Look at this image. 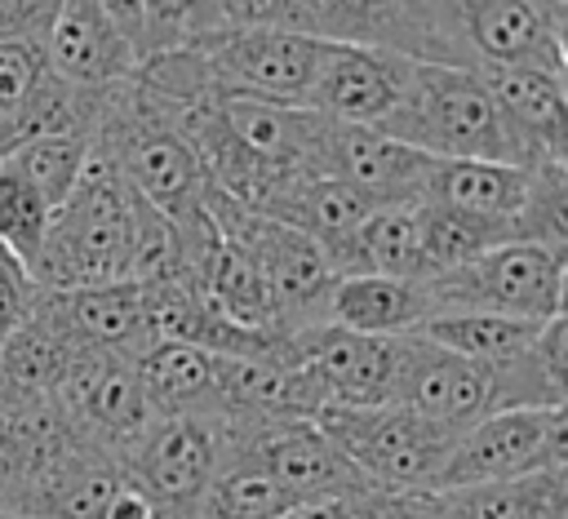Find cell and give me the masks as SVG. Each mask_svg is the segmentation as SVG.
I'll use <instances>...</instances> for the list:
<instances>
[{
	"label": "cell",
	"instance_id": "obj_1",
	"mask_svg": "<svg viewBox=\"0 0 568 519\" xmlns=\"http://www.w3.org/2000/svg\"><path fill=\"white\" fill-rule=\"evenodd\" d=\"M151 204L133 195L120 169L106 155H89L75 191L53 208L49 235L27 266L36 288L67 293V288H98L133 279L138 240Z\"/></svg>",
	"mask_w": 568,
	"mask_h": 519
},
{
	"label": "cell",
	"instance_id": "obj_2",
	"mask_svg": "<svg viewBox=\"0 0 568 519\" xmlns=\"http://www.w3.org/2000/svg\"><path fill=\"white\" fill-rule=\"evenodd\" d=\"M377 133L430 155V160H493L532 169V146L515 133L501 102L470 67L413 62L404 98L377 124Z\"/></svg>",
	"mask_w": 568,
	"mask_h": 519
},
{
	"label": "cell",
	"instance_id": "obj_3",
	"mask_svg": "<svg viewBox=\"0 0 568 519\" xmlns=\"http://www.w3.org/2000/svg\"><path fill=\"white\" fill-rule=\"evenodd\" d=\"M93 151L106 155L120 177L133 186L138 200H146L169 226H195L204 222V195L209 177L173 115L138 89V80H124L111 89L102 124L93 133Z\"/></svg>",
	"mask_w": 568,
	"mask_h": 519
},
{
	"label": "cell",
	"instance_id": "obj_4",
	"mask_svg": "<svg viewBox=\"0 0 568 519\" xmlns=\"http://www.w3.org/2000/svg\"><path fill=\"white\" fill-rule=\"evenodd\" d=\"M204 213L217 226V235L226 244H235L253 262V271L262 275L280 333L302 337V333L328 324V297H333V284L342 275L333 271L328 253L311 235H302L284 222L257 217V213L240 208L235 200H226L213 186L204 195Z\"/></svg>",
	"mask_w": 568,
	"mask_h": 519
},
{
	"label": "cell",
	"instance_id": "obj_5",
	"mask_svg": "<svg viewBox=\"0 0 568 519\" xmlns=\"http://www.w3.org/2000/svg\"><path fill=\"white\" fill-rule=\"evenodd\" d=\"M315 426L333 439V448L382 492L395 497H435L444 461L453 452V430L399 408H320Z\"/></svg>",
	"mask_w": 568,
	"mask_h": 519
},
{
	"label": "cell",
	"instance_id": "obj_6",
	"mask_svg": "<svg viewBox=\"0 0 568 519\" xmlns=\"http://www.w3.org/2000/svg\"><path fill=\"white\" fill-rule=\"evenodd\" d=\"M453 67L470 71H564L550 0H413Z\"/></svg>",
	"mask_w": 568,
	"mask_h": 519
},
{
	"label": "cell",
	"instance_id": "obj_7",
	"mask_svg": "<svg viewBox=\"0 0 568 519\" xmlns=\"http://www.w3.org/2000/svg\"><path fill=\"white\" fill-rule=\"evenodd\" d=\"M435 315L444 311H493V315H515L528 324H546L564 306V266L550 248L510 240L493 253H484L470 266L444 271L426 279Z\"/></svg>",
	"mask_w": 568,
	"mask_h": 519
},
{
	"label": "cell",
	"instance_id": "obj_8",
	"mask_svg": "<svg viewBox=\"0 0 568 519\" xmlns=\"http://www.w3.org/2000/svg\"><path fill=\"white\" fill-rule=\"evenodd\" d=\"M124 479L155 501L164 519H191L222 470V417H155L120 457Z\"/></svg>",
	"mask_w": 568,
	"mask_h": 519
},
{
	"label": "cell",
	"instance_id": "obj_9",
	"mask_svg": "<svg viewBox=\"0 0 568 519\" xmlns=\"http://www.w3.org/2000/svg\"><path fill=\"white\" fill-rule=\"evenodd\" d=\"M217 98H257L280 106H306L328 40L306 31H217L200 44Z\"/></svg>",
	"mask_w": 568,
	"mask_h": 519
},
{
	"label": "cell",
	"instance_id": "obj_10",
	"mask_svg": "<svg viewBox=\"0 0 568 519\" xmlns=\"http://www.w3.org/2000/svg\"><path fill=\"white\" fill-rule=\"evenodd\" d=\"M222 457L253 461L275 484H284L297 501L311 497H337V492H364L373 488L315 426V417H288V421H222Z\"/></svg>",
	"mask_w": 568,
	"mask_h": 519
},
{
	"label": "cell",
	"instance_id": "obj_11",
	"mask_svg": "<svg viewBox=\"0 0 568 519\" xmlns=\"http://www.w3.org/2000/svg\"><path fill=\"white\" fill-rule=\"evenodd\" d=\"M58 408L67 421L115 461L133 448V439L155 421L146 390L138 381V359L102 350V346H75L62 381H58Z\"/></svg>",
	"mask_w": 568,
	"mask_h": 519
},
{
	"label": "cell",
	"instance_id": "obj_12",
	"mask_svg": "<svg viewBox=\"0 0 568 519\" xmlns=\"http://www.w3.org/2000/svg\"><path fill=\"white\" fill-rule=\"evenodd\" d=\"M306 173L346 182L373 208H417L422 195H426L430 155L395 142V138H386L377 129L337 124V120L324 115Z\"/></svg>",
	"mask_w": 568,
	"mask_h": 519
},
{
	"label": "cell",
	"instance_id": "obj_13",
	"mask_svg": "<svg viewBox=\"0 0 568 519\" xmlns=\"http://www.w3.org/2000/svg\"><path fill=\"white\" fill-rule=\"evenodd\" d=\"M395 404L462 435L493 413V377L488 368L426 342L422 333H404Z\"/></svg>",
	"mask_w": 568,
	"mask_h": 519
},
{
	"label": "cell",
	"instance_id": "obj_14",
	"mask_svg": "<svg viewBox=\"0 0 568 519\" xmlns=\"http://www.w3.org/2000/svg\"><path fill=\"white\" fill-rule=\"evenodd\" d=\"M404 337H368L337 324H320L297 337V359L324 390V408H377L395 404Z\"/></svg>",
	"mask_w": 568,
	"mask_h": 519
},
{
	"label": "cell",
	"instance_id": "obj_15",
	"mask_svg": "<svg viewBox=\"0 0 568 519\" xmlns=\"http://www.w3.org/2000/svg\"><path fill=\"white\" fill-rule=\"evenodd\" d=\"M408 75H413V58H404V53L359 49V44H328L306 106L337 120V124L377 129L395 111V102L404 98Z\"/></svg>",
	"mask_w": 568,
	"mask_h": 519
},
{
	"label": "cell",
	"instance_id": "obj_16",
	"mask_svg": "<svg viewBox=\"0 0 568 519\" xmlns=\"http://www.w3.org/2000/svg\"><path fill=\"white\" fill-rule=\"evenodd\" d=\"M89 439L67 421L58 399L0 408V510L22 515L53 470Z\"/></svg>",
	"mask_w": 568,
	"mask_h": 519
},
{
	"label": "cell",
	"instance_id": "obj_17",
	"mask_svg": "<svg viewBox=\"0 0 568 519\" xmlns=\"http://www.w3.org/2000/svg\"><path fill=\"white\" fill-rule=\"evenodd\" d=\"M40 53L53 75L84 84V89L124 84V80H133L138 62H142L138 44L106 18V9L98 0H62Z\"/></svg>",
	"mask_w": 568,
	"mask_h": 519
},
{
	"label": "cell",
	"instance_id": "obj_18",
	"mask_svg": "<svg viewBox=\"0 0 568 519\" xmlns=\"http://www.w3.org/2000/svg\"><path fill=\"white\" fill-rule=\"evenodd\" d=\"M541 430H546V408H510V413H488L470 430L453 439V452L439 475V492L453 488H475V484H501L541 470Z\"/></svg>",
	"mask_w": 568,
	"mask_h": 519
},
{
	"label": "cell",
	"instance_id": "obj_19",
	"mask_svg": "<svg viewBox=\"0 0 568 519\" xmlns=\"http://www.w3.org/2000/svg\"><path fill=\"white\" fill-rule=\"evenodd\" d=\"M311 18L315 35L328 44H359V49H390L413 62H448L435 31L404 4V0H297Z\"/></svg>",
	"mask_w": 568,
	"mask_h": 519
},
{
	"label": "cell",
	"instance_id": "obj_20",
	"mask_svg": "<svg viewBox=\"0 0 568 519\" xmlns=\"http://www.w3.org/2000/svg\"><path fill=\"white\" fill-rule=\"evenodd\" d=\"M40 302L80 346H102V350H115L129 359H138L142 350L155 346L146 302L133 279L98 284V288H67V293L40 288Z\"/></svg>",
	"mask_w": 568,
	"mask_h": 519
},
{
	"label": "cell",
	"instance_id": "obj_21",
	"mask_svg": "<svg viewBox=\"0 0 568 519\" xmlns=\"http://www.w3.org/2000/svg\"><path fill=\"white\" fill-rule=\"evenodd\" d=\"M435 315L426 279H390V275H342L328 297V324L368 333V337H404L417 333Z\"/></svg>",
	"mask_w": 568,
	"mask_h": 519
},
{
	"label": "cell",
	"instance_id": "obj_22",
	"mask_svg": "<svg viewBox=\"0 0 568 519\" xmlns=\"http://www.w3.org/2000/svg\"><path fill=\"white\" fill-rule=\"evenodd\" d=\"M75 346L80 342H71V333L49 315V306L40 302V288H36L31 315L0 350V408L53 399Z\"/></svg>",
	"mask_w": 568,
	"mask_h": 519
},
{
	"label": "cell",
	"instance_id": "obj_23",
	"mask_svg": "<svg viewBox=\"0 0 568 519\" xmlns=\"http://www.w3.org/2000/svg\"><path fill=\"white\" fill-rule=\"evenodd\" d=\"M493 98L501 102L515 133L532 146L537 160H568V84L564 71H479Z\"/></svg>",
	"mask_w": 568,
	"mask_h": 519
},
{
	"label": "cell",
	"instance_id": "obj_24",
	"mask_svg": "<svg viewBox=\"0 0 568 519\" xmlns=\"http://www.w3.org/2000/svg\"><path fill=\"white\" fill-rule=\"evenodd\" d=\"M138 381L155 417H217V355L186 342H155L138 355Z\"/></svg>",
	"mask_w": 568,
	"mask_h": 519
},
{
	"label": "cell",
	"instance_id": "obj_25",
	"mask_svg": "<svg viewBox=\"0 0 568 519\" xmlns=\"http://www.w3.org/2000/svg\"><path fill=\"white\" fill-rule=\"evenodd\" d=\"M377 213L359 191H351L346 182L333 177H315V173H297L293 186L284 191V200L271 208V222H284L302 235H311L328 262L346 248V240L359 231V222Z\"/></svg>",
	"mask_w": 568,
	"mask_h": 519
},
{
	"label": "cell",
	"instance_id": "obj_26",
	"mask_svg": "<svg viewBox=\"0 0 568 519\" xmlns=\"http://www.w3.org/2000/svg\"><path fill=\"white\" fill-rule=\"evenodd\" d=\"M444 519H568V470H532L501 484L439 492Z\"/></svg>",
	"mask_w": 568,
	"mask_h": 519
},
{
	"label": "cell",
	"instance_id": "obj_27",
	"mask_svg": "<svg viewBox=\"0 0 568 519\" xmlns=\"http://www.w3.org/2000/svg\"><path fill=\"white\" fill-rule=\"evenodd\" d=\"M124 484H129L124 479V466L111 452L84 444L31 497V506L22 510V519H106V506L115 501V492Z\"/></svg>",
	"mask_w": 568,
	"mask_h": 519
},
{
	"label": "cell",
	"instance_id": "obj_28",
	"mask_svg": "<svg viewBox=\"0 0 568 519\" xmlns=\"http://www.w3.org/2000/svg\"><path fill=\"white\" fill-rule=\"evenodd\" d=\"M337 275H390V279H426V253L413 208H377L359 222L346 248L333 257Z\"/></svg>",
	"mask_w": 568,
	"mask_h": 519
},
{
	"label": "cell",
	"instance_id": "obj_29",
	"mask_svg": "<svg viewBox=\"0 0 568 519\" xmlns=\"http://www.w3.org/2000/svg\"><path fill=\"white\" fill-rule=\"evenodd\" d=\"M417 231H422V253H426V279L470 266L484 253L501 248L515 240L506 217H488V213H470L457 204H439V200H422L417 208Z\"/></svg>",
	"mask_w": 568,
	"mask_h": 519
},
{
	"label": "cell",
	"instance_id": "obj_30",
	"mask_svg": "<svg viewBox=\"0 0 568 519\" xmlns=\"http://www.w3.org/2000/svg\"><path fill=\"white\" fill-rule=\"evenodd\" d=\"M537 328L541 324H528L515 315H493V311H444V315H430L417 333L493 373V368L528 355L537 342Z\"/></svg>",
	"mask_w": 568,
	"mask_h": 519
},
{
	"label": "cell",
	"instance_id": "obj_31",
	"mask_svg": "<svg viewBox=\"0 0 568 519\" xmlns=\"http://www.w3.org/2000/svg\"><path fill=\"white\" fill-rule=\"evenodd\" d=\"M528 195V169L493 164V160H430L426 195L439 204H457L488 217H515Z\"/></svg>",
	"mask_w": 568,
	"mask_h": 519
},
{
	"label": "cell",
	"instance_id": "obj_32",
	"mask_svg": "<svg viewBox=\"0 0 568 519\" xmlns=\"http://www.w3.org/2000/svg\"><path fill=\"white\" fill-rule=\"evenodd\" d=\"M293 506L297 497L284 484H275L266 470L240 457H222V470L213 475L191 519H284Z\"/></svg>",
	"mask_w": 568,
	"mask_h": 519
},
{
	"label": "cell",
	"instance_id": "obj_33",
	"mask_svg": "<svg viewBox=\"0 0 568 519\" xmlns=\"http://www.w3.org/2000/svg\"><path fill=\"white\" fill-rule=\"evenodd\" d=\"M515 240L541 244L550 253L568 248V169L555 160H537L528 169V195L510 217Z\"/></svg>",
	"mask_w": 568,
	"mask_h": 519
},
{
	"label": "cell",
	"instance_id": "obj_34",
	"mask_svg": "<svg viewBox=\"0 0 568 519\" xmlns=\"http://www.w3.org/2000/svg\"><path fill=\"white\" fill-rule=\"evenodd\" d=\"M89 155H93V142L89 138H36V142L13 146L4 155V164H13L49 200V208H58L75 191Z\"/></svg>",
	"mask_w": 568,
	"mask_h": 519
},
{
	"label": "cell",
	"instance_id": "obj_35",
	"mask_svg": "<svg viewBox=\"0 0 568 519\" xmlns=\"http://www.w3.org/2000/svg\"><path fill=\"white\" fill-rule=\"evenodd\" d=\"M49 222H53L49 200L13 164L0 160V248L13 262L31 266L44 235H49Z\"/></svg>",
	"mask_w": 568,
	"mask_h": 519
},
{
	"label": "cell",
	"instance_id": "obj_36",
	"mask_svg": "<svg viewBox=\"0 0 568 519\" xmlns=\"http://www.w3.org/2000/svg\"><path fill=\"white\" fill-rule=\"evenodd\" d=\"M217 31L222 22L213 13V0H146V53L191 49Z\"/></svg>",
	"mask_w": 568,
	"mask_h": 519
},
{
	"label": "cell",
	"instance_id": "obj_37",
	"mask_svg": "<svg viewBox=\"0 0 568 519\" xmlns=\"http://www.w3.org/2000/svg\"><path fill=\"white\" fill-rule=\"evenodd\" d=\"M413 506V497H395L382 488H364V492H337V497H311L297 501L284 519H399Z\"/></svg>",
	"mask_w": 568,
	"mask_h": 519
},
{
	"label": "cell",
	"instance_id": "obj_38",
	"mask_svg": "<svg viewBox=\"0 0 568 519\" xmlns=\"http://www.w3.org/2000/svg\"><path fill=\"white\" fill-rule=\"evenodd\" d=\"M213 13L222 22V31H306L315 35L311 18L302 13L297 0H213Z\"/></svg>",
	"mask_w": 568,
	"mask_h": 519
},
{
	"label": "cell",
	"instance_id": "obj_39",
	"mask_svg": "<svg viewBox=\"0 0 568 519\" xmlns=\"http://www.w3.org/2000/svg\"><path fill=\"white\" fill-rule=\"evenodd\" d=\"M44 75V53L40 44H22V40H0V124L22 106V98L31 93V84Z\"/></svg>",
	"mask_w": 568,
	"mask_h": 519
},
{
	"label": "cell",
	"instance_id": "obj_40",
	"mask_svg": "<svg viewBox=\"0 0 568 519\" xmlns=\"http://www.w3.org/2000/svg\"><path fill=\"white\" fill-rule=\"evenodd\" d=\"M31 306H36V284H31L27 266L13 262V257L0 248V350H4V342L22 328V319L31 315Z\"/></svg>",
	"mask_w": 568,
	"mask_h": 519
},
{
	"label": "cell",
	"instance_id": "obj_41",
	"mask_svg": "<svg viewBox=\"0 0 568 519\" xmlns=\"http://www.w3.org/2000/svg\"><path fill=\"white\" fill-rule=\"evenodd\" d=\"M62 0H0V40L44 44Z\"/></svg>",
	"mask_w": 568,
	"mask_h": 519
},
{
	"label": "cell",
	"instance_id": "obj_42",
	"mask_svg": "<svg viewBox=\"0 0 568 519\" xmlns=\"http://www.w3.org/2000/svg\"><path fill=\"white\" fill-rule=\"evenodd\" d=\"M532 355H537L546 381L555 386V395L564 399V395H568V311H555V315L537 328Z\"/></svg>",
	"mask_w": 568,
	"mask_h": 519
},
{
	"label": "cell",
	"instance_id": "obj_43",
	"mask_svg": "<svg viewBox=\"0 0 568 519\" xmlns=\"http://www.w3.org/2000/svg\"><path fill=\"white\" fill-rule=\"evenodd\" d=\"M541 470H568V395L546 408L541 430Z\"/></svg>",
	"mask_w": 568,
	"mask_h": 519
},
{
	"label": "cell",
	"instance_id": "obj_44",
	"mask_svg": "<svg viewBox=\"0 0 568 519\" xmlns=\"http://www.w3.org/2000/svg\"><path fill=\"white\" fill-rule=\"evenodd\" d=\"M106 9V18L138 44V53H146V0H98Z\"/></svg>",
	"mask_w": 568,
	"mask_h": 519
},
{
	"label": "cell",
	"instance_id": "obj_45",
	"mask_svg": "<svg viewBox=\"0 0 568 519\" xmlns=\"http://www.w3.org/2000/svg\"><path fill=\"white\" fill-rule=\"evenodd\" d=\"M106 519H164V515L155 510V501H151L146 492H138L133 484H124V488L115 492V501L106 506Z\"/></svg>",
	"mask_w": 568,
	"mask_h": 519
},
{
	"label": "cell",
	"instance_id": "obj_46",
	"mask_svg": "<svg viewBox=\"0 0 568 519\" xmlns=\"http://www.w3.org/2000/svg\"><path fill=\"white\" fill-rule=\"evenodd\" d=\"M555 49H559V67L568 75V4H555Z\"/></svg>",
	"mask_w": 568,
	"mask_h": 519
},
{
	"label": "cell",
	"instance_id": "obj_47",
	"mask_svg": "<svg viewBox=\"0 0 568 519\" xmlns=\"http://www.w3.org/2000/svg\"><path fill=\"white\" fill-rule=\"evenodd\" d=\"M399 519H444V515H439V501L435 497H413V506Z\"/></svg>",
	"mask_w": 568,
	"mask_h": 519
},
{
	"label": "cell",
	"instance_id": "obj_48",
	"mask_svg": "<svg viewBox=\"0 0 568 519\" xmlns=\"http://www.w3.org/2000/svg\"><path fill=\"white\" fill-rule=\"evenodd\" d=\"M555 257H559V266H564V284H568V248H559Z\"/></svg>",
	"mask_w": 568,
	"mask_h": 519
},
{
	"label": "cell",
	"instance_id": "obj_49",
	"mask_svg": "<svg viewBox=\"0 0 568 519\" xmlns=\"http://www.w3.org/2000/svg\"><path fill=\"white\" fill-rule=\"evenodd\" d=\"M0 519H22V515H9V510H0Z\"/></svg>",
	"mask_w": 568,
	"mask_h": 519
},
{
	"label": "cell",
	"instance_id": "obj_50",
	"mask_svg": "<svg viewBox=\"0 0 568 519\" xmlns=\"http://www.w3.org/2000/svg\"><path fill=\"white\" fill-rule=\"evenodd\" d=\"M559 311H568V293H564V306H559Z\"/></svg>",
	"mask_w": 568,
	"mask_h": 519
},
{
	"label": "cell",
	"instance_id": "obj_51",
	"mask_svg": "<svg viewBox=\"0 0 568 519\" xmlns=\"http://www.w3.org/2000/svg\"><path fill=\"white\" fill-rule=\"evenodd\" d=\"M564 169H568V160H564Z\"/></svg>",
	"mask_w": 568,
	"mask_h": 519
},
{
	"label": "cell",
	"instance_id": "obj_52",
	"mask_svg": "<svg viewBox=\"0 0 568 519\" xmlns=\"http://www.w3.org/2000/svg\"><path fill=\"white\" fill-rule=\"evenodd\" d=\"M564 84H568V75H564Z\"/></svg>",
	"mask_w": 568,
	"mask_h": 519
},
{
	"label": "cell",
	"instance_id": "obj_53",
	"mask_svg": "<svg viewBox=\"0 0 568 519\" xmlns=\"http://www.w3.org/2000/svg\"><path fill=\"white\" fill-rule=\"evenodd\" d=\"M404 4H413V0H404Z\"/></svg>",
	"mask_w": 568,
	"mask_h": 519
}]
</instances>
